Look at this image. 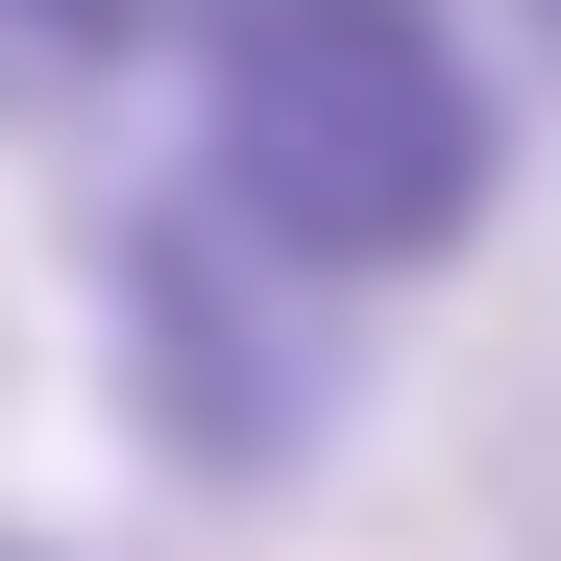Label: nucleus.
<instances>
[{
    "mask_svg": "<svg viewBox=\"0 0 561 561\" xmlns=\"http://www.w3.org/2000/svg\"><path fill=\"white\" fill-rule=\"evenodd\" d=\"M489 73H463L439 0H220V73H196V196L244 244H294L318 294H391L489 220Z\"/></svg>",
    "mask_w": 561,
    "mask_h": 561,
    "instance_id": "1",
    "label": "nucleus"
},
{
    "mask_svg": "<svg viewBox=\"0 0 561 561\" xmlns=\"http://www.w3.org/2000/svg\"><path fill=\"white\" fill-rule=\"evenodd\" d=\"M99 366H123V439L171 489H318V439L366 415V318L294 244H244L220 196H147L99 244Z\"/></svg>",
    "mask_w": 561,
    "mask_h": 561,
    "instance_id": "2",
    "label": "nucleus"
},
{
    "mask_svg": "<svg viewBox=\"0 0 561 561\" xmlns=\"http://www.w3.org/2000/svg\"><path fill=\"white\" fill-rule=\"evenodd\" d=\"M0 25H49V49H147V25H196V0H0Z\"/></svg>",
    "mask_w": 561,
    "mask_h": 561,
    "instance_id": "3",
    "label": "nucleus"
},
{
    "mask_svg": "<svg viewBox=\"0 0 561 561\" xmlns=\"http://www.w3.org/2000/svg\"><path fill=\"white\" fill-rule=\"evenodd\" d=\"M537 49H561V0H537Z\"/></svg>",
    "mask_w": 561,
    "mask_h": 561,
    "instance_id": "4",
    "label": "nucleus"
},
{
    "mask_svg": "<svg viewBox=\"0 0 561 561\" xmlns=\"http://www.w3.org/2000/svg\"><path fill=\"white\" fill-rule=\"evenodd\" d=\"M0 561H49V537H0Z\"/></svg>",
    "mask_w": 561,
    "mask_h": 561,
    "instance_id": "5",
    "label": "nucleus"
}]
</instances>
